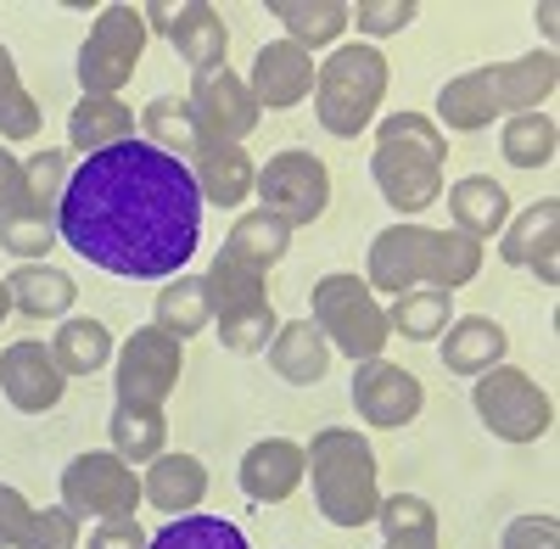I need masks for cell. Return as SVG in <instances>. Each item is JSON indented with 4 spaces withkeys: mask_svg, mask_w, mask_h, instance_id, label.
I'll return each instance as SVG.
<instances>
[{
    "mask_svg": "<svg viewBox=\"0 0 560 549\" xmlns=\"http://www.w3.org/2000/svg\"><path fill=\"white\" fill-rule=\"evenodd\" d=\"M448 219L459 236L488 242L510 224V191L499 186L493 174H465L459 186H448Z\"/></svg>",
    "mask_w": 560,
    "mask_h": 549,
    "instance_id": "cell-25",
    "label": "cell"
},
{
    "mask_svg": "<svg viewBox=\"0 0 560 549\" xmlns=\"http://www.w3.org/2000/svg\"><path fill=\"white\" fill-rule=\"evenodd\" d=\"M57 236L118 281H174L197 258L202 197L179 157L152 141H118L68 174Z\"/></svg>",
    "mask_w": 560,
    "mask_h": 549,
    "instance_id": "cell-1",
    "label": "cell"
},
{
    "mask_svg": "<svg viewBox=\"0 0 560 549\" xmlns=\"http://www.w3.org/2000/svg\"><path fill=\"white\" fill-rule=\"evenodd\" d=\"M7 297L28 319H62L73 308V297H79V281L68 269H57V264H18L7 274Z\"/></svg>",
    "mask_w": 560,
    "mask_h": 549,
    "instance_id": "cell-26",
    "label": "cell"
},
{
    "mask_svg": "<svg viewBox=\"0 0 560 549\" xmlns=\"http://www.w3.org/2000/svg\"><path fill=\"white\" fill-rule=\"evenodd\" d=\"M185 107H191V129H197V147H242L247 135L258 129V102L247 79L230 68V62H213L191 79V96H185Z\"/></svg>",
    "mask_w": 560,
    "mask_h": 549,
    "instance_id": "cell-12",
    "label": "cell"
},
{
    "mask_svg": "<svg viewBox=\"0 0 560 549\" xmlns=\"http://www.w3.org/2000/svg\"><path fill=\"white\" fill-rule=\"evenodd\" d=\"M415 17H420V0H359V7H348V23H359L364 45L387 39V34H404Z\"/></svg>",
    "mask_w": 560,
    "mask_h": 549,
    "instance_id": "cell-40",
    "label": "cell"
},
{
    "mask_svg": "<svg viewBox=\"0 0 560 549\" xmlns=\"http://www.w3.org/2000/svg\"><path fill=\"white\" fill-rule=\"evenodd\" d=\"M62 236H57V213H34V208H12L0 213V247L18 253L23 264H39Z\"/></svg>",
    "mask_w": 560,
    "mask_h": 549,
    "instance_id": "cell-37",
    "label": "cell"
},
{
    "mask_svg": "<svg viewBox=\"0 0 560 549\" xmlns=\"http://www.w3.org/2000/svg\"><path fill=\"white\" fill-rule=\"evenodd\" d=\"M68 191V152L62 147H39L34 157H23V197L34 213H57Z\"/></svg>",
    "mask_w": 560,
    "mask_h": 549,
    "instance_id": "cell-38",
    "label": "cell"
},
{
    "mask_svg": "<svg viewBox=\"0 0 560 549\" xmlns=\"http://www.w3.org/2000/svg\"><path fill=\"white\" fill-rule=\"evenodd\" d=\"M147 549H247V533L224 516H168V527H158L147 538Z\"/></svg>",
    "mask_w": 560,
    "mask_h": 549,
    "instance_id": "cell-34",
    "label": "cell"
},
{
    "mask_svg": "<svg viewBox=\"0 0 560 549\" xmlns=\"http://www.w3.org/2000/svg\"><path fill=\"white\" fill-rule=\"evenodd\" d=\"M7 314H12V297H7V281H0V326H7Z\"/></svg>",
    "mask_w": 560,
    "mask_h": 549,
    "instance_id": "cell-49",
    "label": "cell"
},
{
    "mask_svg": "<svg viewBox=\"0 0 560 549\" xmlns=\"http://www.w3.org/2000/svg\"><path fill=\"white\" fill-rule=\"evenodd\" d=\"M68 141L90 157V152H107L118 141H135V107L118 96H84L68 118Z\"/></svg>",
    "mask_w": 560,
    "mask_h": 549,
    "instance_id": "cell-28",
    "label": "cell"
},
{
    "mask_svg": "<svg viewBox=\"0 0 560 549\" xmlns=\"http://www.w3.org/2000/svg\"><path fill=\"white\" fill-rule=\"evenodd\" d=\"M179 371H185V342H174L168 331L158 326H140L118 342V404L124 409H163L168 393L179 387Z\"/></svg>",
    "mask_w": 560,
    "mask_h": 549,
    "instance_id": "cell-13",
    "label": "cell"
},
{
    "mask_svg": "<svg viewBox=\"0 0 560 549\" xmlns=\"http://www.w3.org/2000/svg\"><path fill=\"white\" fill-rule=\"evenodd\" d=\"M202 281H208V308H213L219 342L230 353H264L280 331V314L269 303V269L219 247Z\"/></svg>",
    "mask_w": 560,
    "mask_h": 549,
    "instance_id": "cell-7",
    "label": "cell"
},
{
    "mask_svg": "<svg viewBox=\"0 0 560 549\" xmlns=\"http://www.w3.org/2000/svg\"><path fill=\"white\" fill-rule=\"evenodd\" d=\"M62 387H68V376L57 371V359H51L45 342L23 337V342H12L7 353H0V393H7V404L18 409V416H45V409H57Z\"/></svg>",
    "mask_w": 560,
    "mask_h": 549,
    "instance_id": "cell-17",
    "label": "cell"
},
{
    "mask_svg": "<svg viewBox=\"0 0 560 549\" xmlns=\"http://www.w3.org/2000/svg\"><path fill=\"white\" fill-rule=\"evenodd\" d=\"M420 404H427V387H420L415 371H404V364L393 359H364L353 371V409L364 427L376 432H398L420 416Z\"/></svg>",
    "mask_w": 560,
    "mask_h": 549,
    "instance_id": "cell-15",
    "label": "cell"
},
{
    "mask_svg": "<svg viewBox=\"0 0 560 549\" xmlns=\"http://www.w3.org/2000/svg\"><path fill=\"white\" fill-rule=\"evenodd\" d=\"M443 163H448V135L427 113H393L376 124V152L370 174L393 213H427L443 197Z\"/></svg>",
    "mask_w": 560,
    "mask_h": 549,
    "instance_id": "cell-4",
    "label": "cell"
},
{
    "mask_svg": "<svg viewBox=\"0 0 560 549\" xmlns=\"http://www.w3.org/2000/svg\"><path fill=\"white\" fill-rule=\"evenodd\" d=\"M113 331L102 326V319H90V314H79V319H62L57 326V337H51V359H57V371L62 376H96V371H107L113 364Z\"/></svg>",
    "mask_w": 560,
    "mask_h": 549,
    "instance_id": "cell-29",
    "label": "cell"
},
{
    "mask_svg": "<svg viewBox=\"0 0 560 549\" xmlns=\"http://www.w3.org/2000/svg\"><path fill=\"white\" fill-rule=\"evenodd\" d=\"M34 135H39V102L18 84L0 96V141H34Z\"/></svg>",
    "mask_w": 560,
    "mask_h": 549,
    "instance_id": "cell-42",
    "label": "cell"
},
{
    "mask_svg": "<svg viewBox=\"0 0 560 549\" xmlns=\"http://www.w3.org/2000/svg\"><path fill=\"white\" fill-rule=\"evenodd\" d=\"M107 437H113L118 460H147L152 466L168 443V421H163V409H124L118 404V416L107 421Z\"/></svg>",
    "mask_w": 560,
    "mask_h": 549,
    "instance_id": "cell-35",
    "label": "cell"
},
{
    "mask_svg": "<svg viewBox=\"0 0 560 549\" xmlns=\"http://www.w3.org/2000/svg\"><path fill=\"white\" fill-rule=\"evenodd\" d=\"M443 348V371L448 376H482L493 364H504V348H510V331L488 314H459L448 319V331L438 337Z\"/></svg>",
    "mask_w": 560,
    "mask_h": 549,
    "instance_id": "cell-22",
    "label": "cell"
},
{
    "mask_svg": "<svg viewBox=\"0 0 560 549\" xmlns=\"http://www.w3.org/2000/svg\"><path fill=\"white\" fill-rule=\"evenodd\" d=\"M152 326L168 331L174 342H191L197 331L213 326V308H208V281L202 274H179V281H168L152 303Z\"/></svg>",
    "mask_w": 560,
    "mask_h": 549,
    "instance_id": "cell-30",
    "label": "cell"
},
{
    "mask_svg": "<svg viewBox=\"0 0 560 549\" xmlns=\"http://www.w3.org/2000/svg\"><path fill=\"white\" fill-rule=\"evenodd\" d=\"M269 371L292 387H319L325 371H331V342L319 337L314 319H280L269 342Z\"/></svg>",
    "mask_w": 560,
    "mask_h": 549,
    "instance_id": "cell-24",
    "label": "cell"
},
{
    "mask_svg": "<svg viewBox=\"0 0 560 549\" xmlns=\"http://www.w3.org/2000/svg\"><path fill=\"white\" fill-rule=\"evenodd\" d=\"M448 319H454V303H448V292H404V297H393V308H387V331L393 337H404V342H438L443 331H448Z\"/></svg>",
    "mask_w": 560,
    "mask_h": 549,
    "instance_id": "cell-32",
    "label": "cell"
},
{
    "mask_svg": "<svg viewBox=\"0 0 560 549\" xmlns=\"http://www.w3.org/2000/svg\"><path fill=\"white\" fill-rule=\"evenodd\" d=\"M7 90H18V57L0 45V96H7Z\"/></svg>",
    "mask_w": 560,
    "mask_h": 549,
    "instance_id": "cell-47",
    "label": "cell"
},
{
    "mask_svg": "<svg viewBox=\"0 0 560 549\" xmlns=\"http://www.w3.org/2000/svg\"><path fill=\"white\" fill-rule=\"evenodd\" d=\"M303 443L292 437H264L242 454V493L258 499V505H287V499L303 488Z\"/></svg>",
    "mask_w": 560,
    "mask_h": 549,
    "instance_id": "cell-20",
    "label": "cell"
},
{
    "mask_svg": "<svg viewBox=\"0 0 560 549\" xmlns=\"http://www.w3.org/2000/svg\"><path fill=\"white\" fill-rule=\"evenodd\" d=\"M147 17L140 7L118 0V7H102V17L90 23V39L79 45V84L84 96H118V90L135 79L140 57H147Z\"/></svg>",
    "mask_w": 560,
    "mask_h": 549,
    "instance_id": "cell-10",
    "label": "cell"
},
{
    "mask_svg": "<svg viewBox=\"0 0 560 549\" xmlns=\"http://www.w3.org/2000/svg\"><path fill=\"white\" fill-rule=\"evenodd\" d=\"M555 84H560V57L555 51L471 68V73H459L438 90V124L471 135V129H488L493 118L538 113V102L555 96Z\"/></svg>",
    "mask_w": 560,
    "mask_h": 549,
    "instance_id": "cell-3",
    "label": "cell"
},
{
    "mask_svg": "<svg viewBox=\"0 0 560 549\" xmlns=\"http://www.w3.org/2000/svg\"><path fill=\"white\" fill-rule=\"evenodd\" d=\"M471 409L477 421L499 437V443H538L555 427V398L516 364H493L471 387Z\"/></svg>",
    "mask_w": 560,
    "mask_h": 549,
    "instance_id": "cell-9",
    "label": "cell"
},
{
    "mask_svg": "<svg viewBox=\"0 0 560 549\" xmlns=\"http://www.w3.org/2000/svg\"><path fill=\"white\" fill-rule=\"evenodd\" d=\"M387 57L376 51V45H337L331 57H325L314 68V118L325 135H337V141H353L359 129L376 124L382 113V96H387Z\"/></svg>",
    "mask_w": 560,
    "mask_h": 549,
    "instance_id": "cell-6",
    "label": "cell"
},
{
    "mask_svg": "<svg viewBox=\"0 0 560 549\" xmlns=\"http://www.w3.org/2000/svg\"><path fill=\"white\" fill-rule=\"evenodd\" d=\"M247 90H253V102L269 107V113H287V107L308 102L314 96V51H303V45H292V39H269L264 51L253 57Z\"/></svg>",
    "mask_w": 560,
    "mask_h": 549,
    "instance_id": "cell-19",
    "label": "cell"
},
{
    "mask_svg": "<svg viewBox=\"0 0 560 549\" xmlns=\"http://www.w3.org/2000/svg\"><path fill=\"white\" fill-rule=\"evenodd\" d=\"M185 168H191L197 197L213 202V208H242L253 197V179H258L247 147H197Z\"/></svg>",
    "mask_w": 560,
    "mask_h": 549,
    "instance_id": "cell-23",
    "label": "cell"
},
{
    "mask_svg": "<svg viewBox=\"0 0 560 549\" xmlns=\"http://www.w3.org/2000/svg\"><path fill=\"white\" fill-rule=\"evenodd\" d=\"M147 527H140L135 516H113V522H96V533H90V549H147Z\"/></svg>",
    "mask_w": 560,
    "mask_h": 549,
    "instance_id": "cell-45",
    "label": "cell"
},
{
    "mask_svg": "<svg viewBox=\"0 0 560 549\" xmlns=\"http://www.w3.org/2000/svg\"><path fill=\"white\" fill-rule=\"evenodd\" d=\"M376 522L387 538H438V505H427L420 493H387L376 505Z\"/></svg>",
    "mask_w": 560,
    "mask_h": 549,
    "instance_id": "cell-39",
    "label": "cell"
},
{
    "mask_svg": "<svg viewBox=\"0 0 560 549\" xmlns=\"http://www.w3.org/2000/svg\"><path fill=\"white\" fill-rule=\"evenodd\" d=\"M482 274V242L459 236V231H432V224H387L370 242V264H364V287L370 292H387V297H404V292H459Z\"/></svg>",
    "mask_w": 560,
    "mask_h": 549,
    "instance_id": "cell-2",
    "label": "cell"
},
{
    "mask_svg": "<svg viewBox=\"0 0 560 549\" xmlns=\"http://www.w3.org/2000/svg\"><path fill=\"white\" fill-rule=\"evenodd\" d=\"M303 477L314 482V505L331 527H364L376 522L382 488H376V448L353 427H325L303 448Z\"/></svg>",
    "mask_w": 560,
    "mask_h": 549,
    "instance_id": "cell-5",
    "label": "cell"
},
{
    "mask_svg": "<svg viewBox=\"0 0 560 549\" xmlns=\"http://www.w3.org/2000/svg\"><path fill=\"white\" fill-rule=\"evenodd\" d=\"M264 12L287 28V39L303 45V51L337 45L342 28H348V0H269Z\"/></svg>",
    "mask_w": 560,
    "mask_h": 549,
    "instance_id": "cell-27",
    "label": "cell"
},
{
    "mask_svg": "<svg viewBox=\"0 0 560 549\" xmlns=\"http://www.w3.org/2000/svg\"><path fill=\"white\" fill-rule=\"evenodd\" d=\"M382 549H438V538H387Z\"/></svg>",
    "mask_w": 560,
    "mask_h": 549,
    "instance_id": "cell-48",
    "label": "cell"
},
{
    "mask_svg": "<svg viewBox=\"0 0 560 549\" xmlns=\"http://www.w3.org/2000/svg\"><path fill=\"white\" fill-rule=\"evenodd\" d=\"M62 505L84 522H113V516H135V505H147L140 499V477L129 460H118L113 448H90L79 460H68L62 471Z\"/></svg>",
    "mask_w": 560,
    "mask_h": 549,
    "instance_id": "cell-14",
    "label": "cell"
},
{
    "mask_svg": "<svg viewBox=\"0 0 560 549\" xmlns=\"http://www.w3.org/2000/svg\"><path fill=\"white\" fill-rule=\"evenodd\" d=\"M28 522H34V505H28L18 488L0 482V549H18L23 533H28Z\"/></svg>",
    "mask_w": 560,
    "mask_h": 549,
    "instance_id": "cell-44",
    "label": "cell"
},
{
    "mask_svg": "<svg viewBox=\"0 0 560 549\" xmlns=\"http://www.w3.org/2000/svg\"><path fill=\"white\" fill-rule=\"evenodd\" d=\"M499 549H560V522L555 516H516L504 527Z\"/></svg>",
    "mask_w": 560,
    "mask_h": 549,
    "instance_id": "cell-43",
    "label": "cell"
},
{
    "mask_svg": "<svg viewBox=\"0 0 560 549\" xmlns=\"http://www.w3.org/2000/svg\"><path fill=\"white\" fill-rule=\"evenodd\" d=\"M555 147H560V124L555 113H516V118H504V135H499V152L510 168H544L555 163Z\"/></svg>",
    "mask_w": 560,
    "mask_h": 549,
    "instance_id": "cell-31",
    "label": "cell"
},
{
    "mask_svg": "<svg viewBox=\"0 0 560 549\" xmlns=\"http://www.w3.org/2000/svg\"><path fill=\"white\" fill-rule=\"evenodd\" d=\"M140 129H147V141L168 157L185 163V152H197V129H191V107H185L179 96H158L147 102V113H140Z\"/></svg>",
    "mask_w": 560,
    "mask_h": 549,
    "instance_id": "cell-36",
    "label": "cell"
},
{
    "mask_svg": "<svg viewBox=\"0 0 560 549\" xmlns=\"http://www.w3.org/2000/svg\"><path fill=\"white\" fill-rule=\"evenodd\" d=\"M224 253H236V258H247V264H258V269H275L280 258L292 253V231H287L280 219H269L264 208H253V213H242L236 224H230Z\"/></svg>",
    "mask_w": 560,
    "mask_h": 549,
    "instance_id": "cell-33",
    "label": "cell"
},
{
    "mask_svg": "<svg viewBox=\"0 0 560 549\" xmlns=\"http://www.w3.org/2000/svg\"><path fill=\"white\" fill-rule=\"evenodd\" d=\"M308 319L319 326V337L331 342V353H348L353 364L382 359V348L393 342L387 308H382L376 292H370L359 274H348V269L314 281V314H308Z\"/></svg>",
    "mask_w": 560,
    "mask_h": 549,
    "instance_id": "cell-8",
    "label": "cell"
},
{
    "mask_svg": "<svg viewBox=\"0 0 560 549\" xmlns=\"http://www.w3.org/2000/svg\"><path fill=\"white\" fill-rule=\"evenodd\" d=\"M18 549H79V516L68 505L34 511V522H28V533H23Z\"/></svg>",
    "mask_w": 560,
    "mask_h": 549,
    "instance_id": "cell-41",
    "label": "cell"
},
{
    "mask_svg": "<svg viewBox=\"0 0 560 549\" xmlns=\"http://www.w3.org/2000/svg\"><path fill=\"white\" fill-rule=\"evenodd\" d=\"M253 197L269 219L287 224V231H303V224H314L331 208V168L314 152H275L253 179Z\"/></svg>",
    "mask_w": 560,
    "mask_h": 549,
    "instance_id": "cell-11",
    "label": "cell"
},
{
    "mask_svg": "<svg viewBox=\"0 0 560 549\" xmlns=\"http://www.w3.org/2000/svg\"><path fill=\"white\" fill-rule=\"evenodd\" d=\"M140 17H147V28L163 34L197 73L213 68V62H224L230 34H224V17L208 7V0H185V7H168V0H147V7H140Z\"/></svg>",
    "mask_w": 560,
    "mask_h": 549,
    "instance_id": "cell-16",
    "label": "cell"
},
{
    "mask_svg": "<svg viewBox=\"0 0 560 549\" xmlns=\"http://www.w3.org/2000/svg\"><path fill=\"white\" fill-rule=\"evenodd\" d=\"M499 258L510 269H533L544 287L560 281V202L544 197L499 231Z\"/></svg>",
    "mask_w": 560,
    "mask_h": 549,
    "instance_id": "cell-18",
    "label": "cell"
},
{
    "mask_svg": "<svg viewBox=\"0 0 560 549\" xmlns=\"http://www.w3.org/2000/svg\"><path fill=\"white\" fill-rule=\"evenodd\" d=\"M12 208H28V197H23V157H12L7 147H0V213H12Z\"/></svg>",
    "mask_w": 560,
    "mask_h": 549,
    "instance_id": "cell-46",
    "label": "cell"
},
{
    "mask_svg": "<svg viewBox=\"0 0 560 549\" xmlns=\"http://www.w3.org/2000/svg\"><path fill=\"white\" fill-rule=\"evenodd\" d=\"M140 499L163 516H191L208 499V466L197 460V454H168L163 448L147 466V477H140Z\"/></svg>",
    "mask_w": 560,
    "mask_h": 549,
    "instance_id": "cell-21",
    "label": "cell"
}]
</instances>
